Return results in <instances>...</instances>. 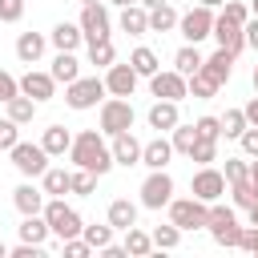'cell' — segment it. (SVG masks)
Listing matches in <instances>:
<instances>
[{
  "mask_svg": "<svg viewBox=\"0 0 258 258\" xmlns=\"http://www.w3.org/2000/svg\"><path fill=\"white\" fill-rule=\"evenodd\" d=\"M194 129H198V137H210V141L222 137V121H218V117H198Z\"/></svg>",
  "mask_w": 258,
  "mask_h": 258,
  "instance_id": "45",
  "label": "cell"
},
{
  "mask_svg": "<svg viewBox=\"0 0 258 258\" xmlns=\"http://www.w3.org/2000/svg\"><path fill=\"white\" fill-rule=\"evenodd\" d=\"M246 214H250V226H258V202H254V206H250Z\"/></svg>",
  "mask_w": 258,
  "mask_h": 258,
  "instance_id": "56",
  "label": "cell"
},
{
  "mask_svg": "<svg viewBox=\"0 0 258 258\" xmlns=\"http://www.w3.org/2000/svg\"><path fill=\"white\" fill-rule=\"evenodd\" d=\"M16 141H20V125H16L12 117H4V121H0V149H12Z\"/></svg>",
  "mask_w": 258,
  "mask_h": 258,
  "instance_id": "46",
  "label": "cell"
},
{
  "mask_svg": "<svg viewBox=\"0 0 258 258\" xmlns=\"http://www.w3.org/2000/svg\"><path fill=\"white\" fill-rule=\"evenodd\" d=\"M242 36H246V48H254V52H258V16L242 24Z\"/></svg>",
  "mask_w": 258,
  "mask_h": 258,
  "instance_id": "52",
  "label": "cell"
},
{
  "mask_svg": "<svg viewBox=\"0 0 258 258\" xmlns=\"http://www.w3.org/2000/svg\"><path fill=\"white\" fill-rule=\"evenodd\" d=\"M250 8H254V16H258V0H254V4H250Z\"/></svg>",
  "mask_w": 258,
  "mask_h": 258,
  "instance_id": "62",
  "label": "cell"
},
{
  "mask_svg": "<svg viewBox=\"0 0 258 258\" xmlns=\"http://www.w3.org/2000/svg\"><path fill=\"white\" fill-rule=\"evenodd\" d=\"M177 28V12H173V4H157V8H149V32H173Z\"/></svg>",
  "mask_w": 258,
  "mask_h": 258,
  "instance_id": "33",
  "label": "cell"
},
{
  "mask_svg": "<svg viewBox=\"0 0 258 258\" xmlns=\"http://www.w3.org/2000/svg\"><path fill=\"white\" fill-rule=\"evenodd\" d=\"M20 93H24V97H32V101L40 105V101H52V93H56V81H52V73L28 69V73L20 77Z\"/></svg>",
  "mask_w": 258,
  "mask_h": 258,
  "instance_id": "14",
  "label": "cell"
},
{
  "mask_svg": "<svg viewBox=\"0 0 258 258\" xmlns=\"http://www.w3.org/2000/svg\"><path fill=\"white\" fill-rule=\"evenodd\" d=\"M218 121H222V133H226V137H234V141H238V137H242V129L250 125L242 109H226V117H218Z\"/></svg>",
  "mask_w": 258,
  "mask_h": 258,
  "instance_id": "39",
  "label": "cell"
},
{
  "mask_svg": "<svg viewBox=\"0 0 258 258\" xmlns=\"http://www.w3.org/2000/svg\"><path fill=\"white\" fill-rule=\"evenodd\" d=\"M238 145H242V153H246V157H258V125H246V129H242V137H238Z\"/></svg>",
  "mask_w": 258,
  "mask_h": 258,
  "instance_id": "49",
  "label": "cell"
},
{
  "mask_svg": "<svg viewBox=\"0 0 258 258\" xmlns=\"http://www.w3.org/2000/svg\"><path fill=\"white\" fill-rule=\"evenodd\" d=\"M242 113H246V121H250V125H258V97H250Z\"/></svg>",
  "mask_w": 258,
  "mask_h": 258,
  "instance_id": "53",
  "label": "cell"
},
{
  "mask_svg": "<svg viewBox=\"0 0 258 258\" xmlns=\"http://www.w3.org/2000/svg\"><path fill=\"white\" fill-rule=\"evenodd\" d=\"M16 230H20V242H36V246L48 242V222H44V214H24V222H20Z\"/></svg>",
  "mask_w": 258,
  "mask_h": 258,
  "instance_id": "27",
  "label": "cell"
},
{
  "mask_svg": "<svg viewBox=\"0 0 258 258\" xmlns=\"http://www.w3.org/2000/svg\"><path fill=\"white\" fill-rule=\"evenodd\" d=\"M4 109H8V117H12L16 125H28V121L36 117V101H32V97H24V93L8 97V101H4Z\"/></svg>",
  "mask_w": 258,
  "mask_h": 258,
  "instance_id": "30",
  "label": "cell"
},
{
  "mask_svg": "<svg viewBox=\"0 0 258 258\" xmlns=\"http://www.w3.org/2000/svg\"><path fill=\"white\" fill-rule=\"evenodd\" d=\"M69 173H73V169L48 165V169L40 173V189H44V198H64V194H69Z\"/></svg>",
  "mask_w": 258,
  "mask_h": 258,
  "instance_id": "25",
  "label": "cell"
},
{
  "mask_svg": "<svg viewBox=\"0 0 258 258\" xmlns=\"http://www.w3.org/2000/svg\"><path fill=\"white\" fill-rule=\"evenodd\" d=\"M44 222H48V234H56L60 242L64 238H81V230H85V222H81V214L73 210V206H64V198H44Z\"/></svg>",
  "mask_w": 258,
  "mask_h": 258,
  "instance_id": "2",
  "label": "cell"
},
{
  "mask_svg": "<svg viewBox=\"0 0 258 258\" xmlns=\"http://www.w3.org/2000/svg\"><path fill=\"white\" fill-rule=\"evenodd\" d=\"M169 157H173V145H169V137H161V133L141 145V165H149V169H165Z\"/></svg>",
  "mask_w": 258,
  "mask_h": 258,
  "instance_id": "18",
  "label": "cell"
},
{
  "mask_svg": "<svg viewBox=\"0 0 258 258\" xmlns=\"http://www.w3.org/2000/svg\"><path fill=\"white\" fill-rule=\"evenodd\" d=\"M246 181H250V189H254V194H258V157H254V161H250V177H246Z\"/></svg>",
  "mask_w": 258,
  "mask_h": 258,
  "instance_id": "54",
  "label": "cell"
},
{
  "mask_svg": "<svg viewBox=\"0 0 258 258\" xmlns=\"http://www.w3.org/2000/svg\"><path fill=\"white\" fill-rule=\"evenodd\" d=\"M8 157H12V165L24 173V177H40L44 169H48V153H44V145L36 141H16L12 149H8Z\"/></svg>",
  "mask_w": 258,
  "mask_h": 258,
  "instance_id": "8",
  "label": "cell"
},
{
  "mask_svg": "<svg viewBox=\"0 0 258 258\" xmlns=\"http://www.w3.org/2000/svg\"><path fill=\"white\" fill-rule=\"evenodd\" d=\"M81 36L93 44V40H109V28H113V20H109V8L105 4H81Z\"/></svg>",
  "mask_w": 258,
  "mask_h": 258,
  "instance_id": "11",
  "label": "cell"
},
{
  "mask_svg": "<svg viewBox=\"0 0 258 258\" xmlns=\"http://www.w3.org/2000/svg\"><path fill=\"white\" fill-rule=\"evenodd\" d=\"M60 250H64L69 258H89V254H93V246H89L85 238H64V242H60Z\"/></svg>",
  "mask_w": 258,
  "mask_h": 258,
  "instance_id": "48",
  "label": "cell"
},
{
  "mask_svg": "<svg viewBox=\"0 0 258 258\" xmlns=\"http://www.w3.org/2000/svg\"><path fill=\"white\" fill-rule=\"evenodd\" d=\"M121 32H129V36H145V32H149V8H141V4H125V8H121Z\"/></svg>",
  "mask_w": 258,
  "mask_h": 258,
  "instance_id": "22",
  "label": "cell"
},
{
  "mask_svg": "<svg viewBox=\"0 0 258 258\" xmlns=\"http://www.w3.org/2000/svg\"><path fill=\"white\" fill-rule=\"evenodd\" d=\"M189 161H198V165H214V161H218V141L198 137V141H194V149H189Z\"/></svg>",
  "mask_w": 258,
  "mask_h": 258,
  "instance_id": "38",
  "label": "cell"
},
{
  "mask_svg": "<svg viewBox=\"0 0 258 258\" xmlns=\"http://www.w3.org/2000/svg\"><path fill=\"white\" fill-rule=\"evenodd\" d=\"M169 222L185 234V230H206V214H210V206L206 202H198L194 194L189 198H169Z\"/></svg>",
  "mask_w": 258,
  "mask_h": 258,
  "instance_id": "6",
  "label": "cell"
},
{
  "mask_svg": "<svg viewBox=\"0 0 258 258\" xmlns=\"http://www.w3.org/2000/svg\"><path fill=\"white\" fill-rule=\"evenodd\" d=\"M24 16V0H0V24H16Z\"/></svg>",
  "mask_w": 258,
  "mask_h": 258,
  "instance_id": "47",
  "label": "cell"
},
{
  "mask_svg": "<svg viewBox=\"0 0 258 258\" xmlns=\"http://www.w3.org/2000/svg\"><path fill=\"white\" fill-rule=\"evenodd\" d=\"M40 145H44V153H48V157H64V153H69V145H73V133H69L64 125H48V129H44V137H40Z\"/></svg>",
  "mask_w": 258,
  "mask_h": 258,
  "instance_id": "24",
  "label": "cell"
},
{
  "mask_svg": "<svg viewBox=\"0 0 258 258\" xmlns=\"http://www.w3.org/2000/svg\"><path fill=\"white\" fill-rule=\"evenodd\" d=\"M4 254H8V246H4V242H0V258H4Z\"/></svg>",
  "mask_w": 258,
  "mask_h": 258,
  "instance_id": "61",
  "label": "cell"
},
{
  "mask_svg": "<svg viewBox=\"0 0 258 258\" xmlns=\"http://www.w3.org/2000/svg\"><path fill=\"white\" fill-rule=\"evenodd\" d=\"M48 73H52V81H56V85H69V81H77V77H81V60H77L73 52H56V60H52V69H48Z\"/></svg>",
  "mask_w": 258,
  "mask_h": 258,
  "instance_id": "28",
  "label": "cell"
},
{
  "mask_svg": "<svg viewBox=\"0 0 258 258\" xmlns=\"http://www.w3.org/2000/svg\"><path fill=\"white\" fill-rule=\"evenodd\" d=\"M149 238H153V250H173V246L181 242V230H177V226L169 222V226H157V230H153Z\"/></svg>",
  "mask_w": 258,
  "mask_h": 258,
  "instance_id": "41",
  "label": "cell"
},
{
  "mask_svg": "<svg viewBox=\"0 0 258 258\" xmlns=\"http://www.w3.org/2000/svg\"><path fill=\"white\" fill-rule=\"evenodd\" d=\"M101 81H105V93H109V97H133V89H137V81H141V77L133 73V64H129V60H125V64H117V60H113V64L105 69V77H101Z\"/></svg>",
  "mask_w": 258,
  "mask_h": 258,
  "instance_id": "13",
  "label": "cell"
},
{
  "mask_svg": "<svg viewBox=\"0 0 258 258\" xmlns=\"http://www.w3.org/2000/svg\"><path fill=\"white\" fill-rule=\"evenodd\" d=\"M77 4H105V0H77Z\"/></svg>",
  "mask_w": 258,
  "mask_h": 258,
  "instance_id": "59",
  "label": "cell"
},
{
  "mask_svg": "<svg viewBox=\"0 0 258 258\" xmlns=\"http://www.w3.org/2000/svg\"><path fill=\"white\" fill-rule=\"evenodd\" d=\"M222 177H226V185H234V181H246V177H250V161H246V157H226V169H222Z\"/></svg>",
  "mask_w": 258,
  "mask_h": 258,
  "instance_id": "42",
  "label": "cell"
},
{
  "mask_svg": "<svg viewBox=\"0 0 258 258\" xmlns=\"http://www.w3.org/2000/svg\"><path fill=\"white\" fill-rule=\"evenodd\" d=\"M202 69H206L218 85H226V81H230V73H234V52H230V48H218L214 56H206V60H202Z\"/></svg>",
  "mask_w": 258,
  "mask_h": 258,
  "instance_id": "23",
  "label": "cell"
},
{
  "mask_svg": "<svg viewBox=\"0 0 258 258\" xmlns=\"http://www.w3.org/2000/svg\"><path fill=\"white\" fill-rule=\"evenodd\" d=\"M198 4H206V8H222L226 0H198Z\"/></svg>",
  "mask_w": 258,
  "mask_h": 258,
  "instance_id": "57",
  "label": "cell"
},
{
  "mask_svg": "<svg viewBox=\"0 0 258 258\" xmlns=\"http://www.w3.org/2000/svg\"><path fill=\"white\" fill-rule=\"evenodd\" d=\"M93 189H97V173H93V169H81V165H77V169L69 173V194H77V198H89Z\"/></svg>",
  "mask_w": 258,
  "mask_h": 258,
  "instance_id": "36",
  "label": "cell"
},
{
  "mask_svg": "<svg viewBox=\"0 0 258 258\" xmlns=\"http://www.w3.org/2000/svg\"><path fill=\"white\" fill-rule=\"evenodd\" d=\"M81 40H85V36H81V24H69V20H60V24L48 32V44H52L56 52H77Z\"/></svg>",
  "mask_w": 258,
  "mask_h": 258,
  "instance_id": "20",
  "label": "cell"
},
{
  "mask_svg": "<svg viewBox=\"0 0 258 258\" xmlns=\"http://www.w3.org/2000/svg\"><path fill=\"white\" fill-rule=\"evenodd\" d=\"M69 161L81 165V169H93L97 177H105V173L113 169V149L105 145V133H101V129H85V133L73 137V145H69Z\"/></svg>",
  "mask_w": 258,
  "mask_h": 258,
  "instance_id": "1",
  "label": "cell"
},
{
  "mask_svg": "<svg viewBox=\"0 0 258 258\" xmlns=\"http://www.w3.org/2000/svg\"><path fill=\"white\" fill-rule=\"evenodd\" d=\"M145 121H149V129H157V133H169L177 121H181V113H177V101H153L149 105V113H145Z\"/></svg>",
  "mask_w": 258,
  "mask_h": 258,
  "instance_id": "17",
  "label": "cell"
},
{
  "mask_svg": "<svg viewBox=\"0 0 258 258\" xmlns=\"http://www.w3.org/2000/svg\"><path fill=\"white\" fill-rule=\"evenodd\" d=\"M44 48H48V36H40V32H20L16 36V56L24 64H36L44 56Z\"/></svg>",
  "mask_w": 258,
  "mask_h": 258,
  "instance_id": "21",
  "label": "cell"
},
{
  "mask_svg": "<svg viewBox=\"0 0 258 258\" xmlns=\"http://www.w3.org/2000/svg\"><path fill=\"white\" fill-rule=\"evenodd\" d=\"M218 16H226V20H234V24H246V20H250V8H246L242 0H226Z\"/></svg>",
  "mask_w": 258,
  "mask_h": 258,
  "instance_id": "44",
  "label": "cell"
},
{
  "mask_svg": "<svg viewBox=\"0 0 258 258\" xmlns=\"http://www.w3.org/2000/svg\"><path fill=\"white\" fill-rule=\"evenodd\" d=\"M133 121H137V113H133L129 97H109V101H101L97 125H101V133H105V137H117V133L133 129Z\"/></svg>",
  "mask_w": 258,
  "mask_h": 258,
  "instance_id": "4",
  "label": "cell"
},
{
  "mask_svg": "<svg viewBox=\"0 0 258 258\" xmlns=\"http://www.w3.org/2000/svg\"><path fill=\"white\" fill-rule=\"evenodd\" d=\"M214 40H218V48H230L234 56L246 48V36H242V24H234V20H226V16H214V32H210Z\"/></svg>",
  "mask_w": 258,
  "mask_h": 258,
  "instance_id": "16",
  "label": "cell"
},
{
  "mask_svg": "<svg viewBox=\"0 0 258 258\" xmlns=\"http://www.w3.org/2000/svg\"><path fill=\"white\" fill-rule=\"evenodd\" d=\"M109 226H113V230L137 226V206H133L129 198H113V202H109Z\"/></svg>",
  "mask_w": 258,
  "mask_h": 258,
  "instance_id": "26",
  "label": "cell"
},
{
  "mask_svg": "<svg viewBox=\"0 0 258 258\" xmlns=\"http://www.w3.org/2000/svg\"><path fill=\"white\" fill-rule=\"evenodd\" d=\"M129 64H133V73H137V77H153V73L161 69V64H157V52H153V48H145V44L129 52Z\"/></svg>",
  "mask_w": 258,
  "mask_h": 258,
  "instance_id": "34",
  "label": "cell"
},
{
  "mask_svg": "<svg viewBox=\"0 0 258 258\" xmlns=\"http://www.w3.org/2000/svg\"><path fill=\"white\" fill-rule=\"evenodd\" d=\"M189 194L198 198V202H222V194H226V177H222V169H214V165H198V173L189 177Z\"/></svg>",
  "mask_w": 258,
  "mask_h": 258,
  "instance_id": "9",
  "label": "cell"
},
{
  "mask_svg": "<svg viewBox=\"0 0 258 258\" xmlns=\"http://www.w3.org/2000/svg\"><path fill=\"white\" fill-rule=\"evenodd\" d=\"M101 97H105V81H101V77H77V81H69V85H64V105H69V109H77V113L97 109V105H101Z\"/></svg>",
  "mask_w": 258,
  "mask_h": 258,
  "instance_id": "5",
  "label": "cell"
},
{
  "mask_svg": "<svg viewBox=\"0 0 258 258\" xmlns=\"http://www.w3.org/2000/svg\"><path fill=\"white\" fill-rule=\"evenodd\" d=\"M16 93H20V81L0 69V101H8V97H16Z\"/></svg>",
  "mask_w": 258,
  "mask_h": 258,
  "instance_id": "50",
  "label": "cell"
},
{
  "mask_svg": "<svg viewBox=\"0 0 258 258\" xmlns=\"http://www.w3.org/2000/svg\"><path fill=\"white\" fill-rule=\"evenodd\" d=\"M109 4H117V8H125V4H137V0H109Z\"/></svg>",
  "mask_w": 258,
  "mask_h": 258,
  "instance_id": "58",
  "label": "cell"
},
{
  "mask_svg": "<svg viewBox=\"0 0 258 258\" xmlns=\"http://www.w3.org/2000/svg\"><path fill=\"white\" fill-rule=\"evenodd\" d=\"M8 254H12V258H40L44 246H36V242H20V246H12Z\"/></svg>",
  "mask_w": 258,
  "mask_h": 258,
  "instance_id": "51",
  "label": "cell"
},
{
  "mask_svg": "<svg viewBox=\"0 0 258 258\" xmlns=\"http://www.w3.org/2000/svg\"><path fill=\"white\" fill-rule=\"evenodd\" d=\"M121 246H125V254H129V258H145V254L153 250V238H149L145 230L129 226V230H125V242H121Z\"/></svg>",
  "mask_w": 258,
  "mask_h": 258,
  "instance_id": "32",
  "label": "cell"
},
{
  "mask_svg": "<svg viewBox=\"0 0 258 258\" xmlns=\"http://www.w3.org/2000/svg\"><path fill=\"white\" fill-rule=\"evenodd\" d=\"M141 8H157V4H169V0H137Z\"/></svg>",
  "mask_w": 258,
  "mask_h": 258,
  "instance_id": "55",
  "label": "cell"
},
{
  "mask_svg": "<svg viewBox=\"0 0 258 258\" xmlns=\"http://www.w3.org/2000/svg\"><path fill=\"white\" fill-rule=\"evenodd\" d=\"M149 93L153 97H161V101H185L189 97V85H185V77L177 73V69H157L153 77H149Z\"/></svg>",
  "mask_w": 258,
  "mask_h": 258,
  "instance_id": "12",
  "label": "cell"
},
{
  "mask_svg": "<svg viewBox=\"0 0 258 258\" xmlns=\"http://www.w3.org/2000/svg\"><path fill=\"white\" fill-rule=\"evenodd\" d=\"M206 230L218 246L226 250H238V238H242V226H238V214L222 202H210V214H206Z\"/></svg>",
  "mask_w": 258,
  "mask_h": 258,
  "instance_id": "3",
  "label": "cell"
},
{
  "mask_svg": "<svg viewBox=\"0 0 258 258\" xmlns=\"http://www.w3.org/2000/svg\"><path fill=\"white\" fill-rule=\"evenodd\" d=\"M81 238H85L93 250H105V246L113 242V226H109V222H105V226H85V230H81Z\"/></svg>",
  "mask_w": 258,
  "mask_h": 258,
  "instance_id": "40",
  "label": "cell"
},
{
  "mask_svg": "<svg viewBox=\"0 0 258 258\" xmlns=\"http://www.w3.org/2000/svg\"><path fill=\"white\" fill-rule=\"evenodd\" d=\"M230 198H234L238 210H250V206L258 202V194L250 189V181H234V185H230Z\"/></svg>",
  "mask_w": 258,
  "mask_h": 258,
  "instance_id": "43",
  "label": "cell"
},
{
  "mask_svg": "<svg viewBox=\"0 0 258 258\" xmlns=\"http://www.w3.org/2000/svg\"><path fill=\"white\" fill-rule=\"evenodd\" d=\"M254 93H258V64H254Z\"/></svg>",
  "mask_w": 258,
  "mask_h": 258,
  "instance_id": "60",
  "label": "cell"
},
{
  "mask_svg": "<svg viewBox=\"0 0 258 258\" xmlns=\"http://www.w3.org/2000/svg\"><path fill=\"white\" fill-rule=\"evenodd\" d=\"M185 85H189V97H194V101H210V97H214V93L222 89V85H218V81H214V77H210L206 69L189 73V77H185Z\"/></svg>",
  "mask_w": 258,
  "mask_h": 258,
  "instance_id": "29",
  "label": "cell"
},
{
  "mask_svg": "<svg viewBox=\"0 0 258 258\" xmlns=\"http://www.w3.org/2000/svg\"><path fill=\"white\" fill-rule=\"evenodd\" d=\"M169 198H173L169 169H149V177L141 181V206L145 210H161V206H169Z\"/></svg>",
  "mask_w": 258,
  "mask_h": 258,
  "instance_id": "10",
  "label": "cell"
},
{
  "mask_svg": "<svg viewBox=\"0 0 258 258\" xmlns=\"http://www.w3.org/2000/svg\"><path fill=\"white\" fill-rule=\"evenodd\" d=\"M194 141H198V129H194V125H181V121H177V125L169 129V145H173V153H185V157H189Z\"/></svg>",
  "mask_w": 258,
  "mask_h": 258,
  "instance_id": "35",
  "label": "cell"
},
{
  "mask_svg": "<svg viewBox=\"0 0 258 258\" xmlns=\"http://www.w3.org/2000/svg\"><path fill=\"white\" fill-rule=\"evenodd\" d=\"M202 60H206V56L198 52V44H181V48L173 52V69H177L181 77H189V73H198V69H202Z\"/></svg>",
  "mask_w": 258,
  "mask_h": 258,
  "instance_id": "31",
  "label": "cell"
},
{
  "mask_svg": "<svg viewBox=\"0 0 258 258\" xmlns=\"http://www.w3.org/2000/svg\"><path fill=\"white\" fill-rule=\"evenodd\" d=\"M177 32H181V40H185V44H202V40L214 32V8L198 4V8L181 12V16H177Z\"/></svg>",
  "mask_w": 258,
  "mask_h": 258,
  "instance_id": "7",
  "label": "cell"
},
{
  "mask_svg": "<svg viewBox=\"0 0 258 258\" xmlns=\"http://www.w3.org/2000/svg\"><path fill=\"white\" fill-rule=\"evenodd\" d=\"M109 141H113V145H109V149H113V165H125V169H129V165H141V141L133 137V129H125V133H117V137H109Z\"/></svg>",
  "mask_w": 258,
  "mask_h": 258,
  "instance_id": "15",
  "label": "cell"
},
{
  "mask_svg": "<svg viewBox=\"0 0 258 258\" xmlns=\"http://www.w3.org/2000/svg\"><path fill=\"white\" fill-rule=\"evenodd\" d=\"M117 60V48H113V40H93L89 44V64H97V69H109Z\"/></svg>",
  "mask_w": 258,
  "mask_h": 258,
  "instance_id": "37",
  "label": "cell"
},
{
  "mask_svg": "<svg viewBox=\"0 0 258 258\" xmlns=\"http://www.w3.org/2000/svg\"><path fill=\"white\" fill-rule=\"evenodd\" d=\"M12 206H16L20 214H40V210H44V189L32 185V181H20V185L12 189Z\"/></svg>",
  "mask_w": 258,
  "mask_h": 258,
  "instance_id": "19",
  "label": "cell"
}]
</instances>
